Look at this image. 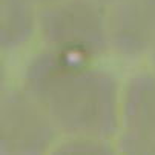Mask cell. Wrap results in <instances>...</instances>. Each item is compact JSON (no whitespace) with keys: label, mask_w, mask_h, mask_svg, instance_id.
Returning <instances> with one entry per match:
<instances>
[{"label":"cell","mask_w":155,"mask_h":155,"mask_svg":"<svg viewBox=\"0 0 155 155\" xmlns=\"http://www.w3.org/2000/svg\"><path fill=\"white\" fill-rule=\"evenodd\" d=\"M120 155H155V74L134 75L121 104Z\"/></svg>","instance_id":"277c9868"},{"label":"cell","mask_w":155,"mask_h":155,"mask_svg":"<svg viewBox=\"0 0 155 155\" xmlns=\"http://www.w3.org/2000/svg\"><path fill=\"white\" fill-rule=\"evenodd\" d=\"M23 81L25 91L64 134L106 138L117 130V80L89 60L54 49L41 51L28 63Z\"/></svg>","instance_id":"6da1fadb"},{"label":"cell","mask_w":155,"mask_h":155,"mask_svg":"<svg viewBox=\"0 0 155 155\" xmlns=\"http://www.w3.org/2000/svg\"><path fill=\"white\" fill-rule=\"evenodd\" d=\"M32 2H37V3H46V5H49V3L58 2V0H32Z\"/></svg>","instance_id":"9c48e42d"},{"label":"cell","mask_w":155,"mask_h":155,"mask_svg":"<svg viewBox=\"0 0 155 155\" xmlns=\"http://www.w3.org/2000/svg\"><path fill=\"white\" fill-rule=\"evenodd\" d=\"M0 43L3 49H15L34 32L35 12L32 0H2Z\"/></svg>","instance_id":"8992f818"},{"label":"cell","mask_w":155,"mask_h":155,"mask_svg":"<svg viewBox=\"0 0 155 155\" xmlns=\"http://www.w3.org/2000/svg\"><path fill=\"white\" fill-rule=\"evenodd\" d=\"M150 52H152V63H153V66H155V41H153V45H152V48H150Z\"/></svg>","instance_id":"30bf717a"},{"label":"cell","mask_w":155,"mask_h":155,"mask_svg":"<svg viewBox=\"0 0 155 155\" xmlns=\"http://www.w3.org/2000/svg\"><path fill=\"white\" fill-rule=\"evenodd\" d=\"M97 3H100V5H103V6H106V5H112V6H115L118 2H121V0H95Z\"/></svg>","instance_id":"ba28073f"},{"label":"cell","mask_w":155,"mask_h":155,"mask_svg":"<svg viewBox=\"0 0 155 155\" xmlns=\"http://www.w3.org/2000/svg\"><path fill=\"white\" fill-rule=\"evenodd\" d=\"M38 29L48 49L91 60L110 43L109 17L95 0H58L41 9Z\"/></svg>","instance_id":"7a4b0ae2"},{"label":"cell","mask_w":155,"mask_h":155,"mask_svg":"<svg viewBox=\"0 0 155 155\" xmlns=\"http://www.w3.org/2000/svg\"><path fill=\"white\" fill-rule=\"evenodd\" d=\"M57 127L26 91H5L0 101V155H46Z\"/></svg>","instance_id":"3957f363"},{"label":"cell","mask_w":155,"mask_h":155,"mask_svg":"<svg viewBox=\"0 0 155 155\" xmlns=\"http://www.w3.org/2000/svg\"><path fill=\"white\" fill-rule=\"evenodd\" d=\"M49 155H118L104 138L72 137L55 146Z\"/></svg>","instance_id":"52a82bcc"},{"label":"cell","mask_w":155,"mask_h":155,"mask_svg":"<svg viewBox=\"0 0 155 155\" xmlns=\"http://www.w3.org/2000/svg\"><path fill=\"white\" fill-rule=\"evenodd\" d=\"M110 45L117 52L135 57L155 41V0H121L109 14Z\"/></svg>","instance_id":"5b68a950"}]
</instances>
